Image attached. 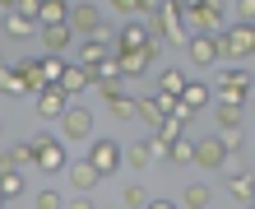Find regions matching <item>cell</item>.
Listing matches in <instances>:
<instances>
[{
	"label": "cell",
	"instance_id": "cell-4",
	"mask_svg": "<svg viewBox=\"0 0 255 209\" xmlns=\"http://www.w3.org/2000/svg\"><path fill=\"white\" fill-rule=\"evenodd\" d=\"M56 126H61L65 144H88V140H93V112H88V107H74V102H70Z\"/></svg>",
	"mask_w": 255,
	"mask_h": 209
},
{
	"label": "cell",
	"instance_id": "cell-3",
	"mask_svg": "<svg viewBox=\"0 0 255 209\" xmlns=\"http://www.w3.org/2000/svg\"><path fill=\"white\" fill-rule=\"evenodd\" d=\"M28 144H33V168H37V172H61L65 163H70V158H65V140L47 135V130H37Z\"/></svg>",
	"mask_w": 255,
	"mask_h": 209
},
{
	"label": "cell",
	"instance_id": "cell-32",
	"mask_svg": "<svg viewBox=\"0 0 255 209\" xmlns=\"http://www.w3.org/2000/svg\"><path fill=\"white\" fill-rule=\"evenodd\" d=\"M218 135H223V149H228V158L242 154V126H218Z\"/></svg>",
	"mask_w": 255,
	"mask_h": 209
},
{
	"label": "cell",
	"instance_id": "cell-1",
	"mask_svg": "<svg viewBox=\"0 0 255 209\" xmlns=\"http://www.w3.org/2000/svg\"><path fill=\"white\" fill-rule=\"evenodd\" d=\"M158 56H162L158 37H148L144 47H116V70H121V79H139V74H148L158 65Z\"/></svg>",
	"mask_w": 255,
	"mask_h": 209
},
{
	"label": "cell",
	"instance_id": "cell-39",
	"mask_svg": "<svg viewBox=\"0 0 255 209\" xmlns=\"http://www.w3.org/2000/svg\"><path fill=\"white\" fill-rule=\"evenodd\" d=\"M176 5H181V9H195V5H204V0H176Z\"/></svg>",
	"mask_w": 255,
	"mask_h": 209
},
{
	"label": "cell",
	"instance_id": "cell-16",
	"mask_svg": "<svg viewBox=\"0 0 255 209\" xmlns=\"http://www.w3.org/2000/svg\"><path fill=\"white\" fill-rule=\"evenodd\" d=\"M172 93H158V88H153V93H148L144 102H139V121H148V126H158L162 121V116H172Z\"/></svg>",
	"mask_w": 255,
	"mask_h": 209
},
{
	"label": "cell",
	"instance_id": "cell-5",
	"mask_svg": "<svg viewBox=\"0 0 255 209\" xmlns=\"http://www.w3.org/2000/svg\"><path fill=\"white\" fill-rule=\"evenodd\" d=\"M223 14H228V0H204V5L186 9V28L190 33H223Z\"/></svg>",
	"mask_w": 255,
	"mask_h": 209
},
{
	"label": "cell",
	"instance_id": "cell-15",
	"mask_svg": "<svg viewBox=\"0 0 255 209\" xmlns=\"http://www.w3.org/2000/svg\"><path fill=\"white\" fill-rule=\"evenodd\" d=\"M74 47V28L61 19V23H42V51H70Z\"/></svg>",
	"mask_w": 255,
	"mask_h": 209
},
{
	"label": "cell",
	"instance_id": "cell-33",
	"mask_svg": "<svg viewBox=\"0 0 255 209\" xmlns=\"http://www.w3.org/2000/svg\"><path fill=\"white\" fill-rule=\"evenodd\" d=\"M121 205H126V209H144V205H148V191H144V186H126V191H121Z\"/></svg>",
	"mask_w": 255,
	"mask_h": 209
},
{
	"label": "cell",
	"instance_id": "cell-20",
	"mask_svg": "<svg viewBox=\"0 0 255 209\" xmlns=\"http://www.w3.org/2000/svg\"><path fill=\"white\" fill-rule=\"evenodd\" d=\"M107 102V112H112V121H134V116H139V102H134L126 88H116L112 98H102Z\"/></svg>",
	"mask_w": 255,
	"mask_h": 209
},
{
	"label": "cell",
	"instance_id": "cell-41",
	"mask_svg": "<svg viewBox=\"0 0 255 209\" xmlns=\"http://www.w3.org/2000/svg\"><path fill=\"white\" fill-rule=\"evenodd\" d=\"M0 65H5V56H0Z\"/></svg>",
	"mask_w": 255,
	"mask_h": 209
},
{
	"label": "cell",
	"instance_id": "cell-42",
	"mask_svg": "<svg viewBox=\"0 0 255 209\" xmlns=\"http://www.w3.org/2000/svg\"><path fill=\"white\" fill-rule=\"evenodd\" d=\"M251 107H255V102H251Z\"/></svg>",
	"mask_w": 255,
	"mask_h": 209
},
{
	"label": "cell",
	"instance_id": "cell-36",
	"mask_svg": "<svg viewBox=\"0 0 255 209\" xmlns=\"http://www.w3.org/2000/svg\"><path fill=\"white\" fill-rule=\"evenodd\" d=\"M237 19H246V23H255V0H237Z\"/></svg>",
	"mask_w": 255,
	"mask_h": 209
},
{
	"label": "cell",
	"instance_id": "cell-23",
	"mask_svg": "<svg viewBox=\"0 0 255 209\" xmlns=\"http://www.w3.org/2000/svg\"><path fill=\"white\" fill-rule=\"evenodd\" d=\"M70 5H74V0H37V28L42 23H61L70 14Z\"/></svg>",
	"mask_w": 255,
	"mask_h": 209
},
{
	"label": "cell",
	"instance_id": "cell-21",
	"mask_svg": "<svg viewBox=\"0 0 255 209\" xmlns=\"http://www.w3.org/2000/svg\"><path fill=\"white\" fill-rule=\"evenodd\" d=\"M14 74L23 79V88H28V93L47 88V79H42V61H37V56H23V61H14Z\"/></svg>",
	"mask_w": 255,
	"mask_h": 209
},
{
	"label": "cell",
	"instance_id": "cell-13",
	"mask_svg": "<svg viewBox=\"0 0 255 209\" xmlns=\"http://www.w3.org/2000/svg\"><path fill=\"white\" fill-rule=\"evenodd\" d=\"M98 182H102V172H98L88 158L70 163V191H74V196H88V191H98Z\"/></svg>",
	"mask_w": 255,
	"mask_h": 209
},
{
	"label": "cell",
	"instance_id": "cell-29",
	"mask_svg": "<svg viewBox=\"0 0 255 209\" xmlns=\"http://www.w3.org/2000/svg\"><path fill=\"white\" fill-rule=\"evenodd\" d=\"M181 88H186V70H176V65H172V70H162V74H158V93H172V98H176Z\"/></svg>",
	"mask_w": 255,
	"mask_h": 209
},
{
	"label": "cell",
	"instance_id": "cell-34",
	"mask_svg": "<svg viewBox=\"0 0 255 209\" xmlns=\"http://www.w3.org/2000/svg\"><path fill=\"white\" fill-rule=\"evenodd\" d=\"M37 209H61L65 200H61V191H37V200H33Z\"/></svg>",
	"mask_w": 255,
	"mask_h": 209
},
{
	"label": "cell",
	"instance_id": "cell-6",
	"mask_svg": "<svg viewBox=\"0 0 255 209\" xmlns=\"http://www.w3.org/2000/svg\"><path fill=\"white\" fill-rule=\"evenodd\" d=\"M223 47H228V61H246V56H255V23L237 19L223 28Z\"/></svg>",
	"mask_w": 255,
	"mask_h": 209
},
{
	"label": "cell",
	"instance_id": "cell-40",
	"mask_svg": "<svg viewBox=\"0 0 255 209\" xmlns=\"http://www.w3.org/2000/svg\"><path fill=\"white\" fill-rule=\"evenodd\" d=\"M0 205H5V191H0Z\"/></svg>",
	"mask_w": 255,
	"mask_h": 209
},
{
	"label": "cell",
	"instance_id": "cell-28",
	"mask_svg": "<svg viewBox=\"0 0 255 209\" xmlns=\"http://www.w3.org/2000/svg\"><path fill=\"white\" fill-rule=\"evenodd\" d=\"M176 205H181V209H209V205H214V191H209V186H186V196Z\"/></svg>",
	"mask_w": 255,
	"mask_h": 209
},
{
	"label": "cell",
	"instance_id": "cell-30",
	"mask_svg": "<svg viewBox=\"0 0 255 209\" xmlns=\"http://www.w3.org/2000/svg\"><path fill=\"white\" fill-rule=\"evenodd\" d=\"M0 93H5V98H23V93H28L23 79L14 74V65H0Z\"/></svg>",
	"mask_w": 255,
	"mask_h": 209
},
{
	"label": "cell",
	"instance_id": "cell-24",
	"mask_svg": "<svg viewBox=\"0 0 255 209\" xmlns=\"http://www.w3.org/2000/svg\"><path fill=\"white\" fill-rule=\"evenodd\" d=\"M148 163H153V140L126 144V168H148Z\"/></svg>",
	"mask_w": 255,
	"mask_h": 209
},
{
	"label": "cell",
	"instance_id": "cell-31",
	"mask_svg": "<svg viewBox=\"0 0 255 209\" xmlns=\"http://www.w3.org/2000/svg\"><path fill=\"white\" fill-rule=\"evenodd\" d=\"M0 191H5V200H19L23 196V172H0Z\"/></svg>",
	"mask_w": 255,
	"mask_h": 209
},
{
	"label": "cell",
	"instance_id": "cell-14",
	"mask_svg": "<svg viewBox=\"0 0 255 209\" xmlns=\"http://www.w3.org/2000/svg\"><path fill=\"white\" fill-rule=\"evenodd\" d=\"M0 28H5V37L23 42V37L37 33V19H33V14H23V9H9V14H0Z\"/></svg>",
	"mask_w": 255,
	"mask_h": 209
},
{
	"label": "cell",
	"instance_id": "cell-9",
	"mask_svg": "<svg viewBox=\"0 0 255 209\" xmlns=\"http://www.w3.org/2000/svg\"><path fill=\"white\" fill-rule=\"evenodd\" d=\"M88 163H93L102 177H112V172L126 163V149L116 144V140H88Z\"/></svg>",
	"mask_w": 255,
	"mask_h": 209
},
{
	"label": "cell",
	"instance_id": "cell-26",
	"mask_svg": "<svg viewBox=\"0 0 255 209\" xmlns=\"http://www.w3.org/2000/svg\"><path fill=\"white\" fill-rule=\"evenodd\" d=\"M214 121L218 126H242L246 121V102H218V107H214Z\"/></svg>",
	"mask_w": 255,
	"mask_h": 209
},
{
	"label": "cell",
	"instance_id": "cell-38",
	"mask_svg": "<svg viewBox=\"0 0 255 209\" xmlns=\"http://www.w3.org/2000/svg\"><path fill=\"white\" fill-rule=\"evenodd\" d=\"M9 9H19V0H0V14H9Z\"/></svg>",
	"mask_w": 255,
	"mask_h": 209
},
{
	"label": "cell",
	"instance_id": "cell-19",
	"mask_svg": "<svg viewBox=\"0 0 255 209\" xmlns=\"http://www.w3.org/2000/svg\"><path fill=\"white\" fill-rule=\"evenodd\" d=\"M33 168V144H9L0 149V172H23Z\"/></svg>",
	"mask_w": 255,
	"mask_h": 209
},
{
	"label": "cell",
	"instance_id": "cell-2",
	"mask_svg": "<svg viewBox=\"0 0 255 209\" xmlns=\"http://www.w3.org/2000/svg\"><path fill=\"white\" fill-rule=\"evenodd\" d=\"M186 56L195 70H214L228 61V47H223V33H190L186 37Z\"/></svg>",
	"mask_w": 255,
	"mask_h": 209
},
{
	"label": "cell",
	"instance_id": "cell-12",
	"mask_svg": "<svg viewBox=\"0 0 255 209\" xmlns=\"http://www.w3.org/2000/svg\"><path fill=\"white\" fill-rule=\"evenodd\" d=\"M223 191H228V200H237V205H255V177L246 168H232L228 182H223Z\"/></svg>",
	"mask_w": 255,
	"mask_h": 209
},
{
	"label": "cell",
	"instance_id": "cell-35",
	"mask_svg": "<svg viewBox=\"0 0 255 209\" xmlns=\"http://www.w3.org/2000/svg\"><path fill=\"white\" fill-rule=\"evenodd\" d=\"M144 9V0H112V14H134Z\"/></svg>",
	"mask_w": 255,
	"mask_h": 209
},
{
	"label": "cell",
	"instance_id": "cell-43",
	"mask_svg": "<svg viewBox=\"0 0 255 209\" xmlns=\"http://www.w3.org/2000/svg\"><path fill=\"white\" fill-rule=\"evenodd\" d=\"M251 140H255V135H251Z\"/></svg>",
	"mask_w": 255,
	"mask_h": 209
},
{
	"label": "cell",
	"instance_id": "cell-22",
	"mask_svg": "<svg viewBox=\"0 0 255 209\" xmlns=\"http://www.w3.org/2000/svg\"><path fill=\"white\" fill-rule=\"evenodd\" d=\"M148 37H153L148 23L144 19H130V23H121V33H116V47H144Z\"/></svg>",
	"mask_w": 255,
	"mask_h": 209
},
{
	"label": "cell",
	"instance_id": "cell-25",
	"mask_svg": "<svg viewBox=\"0 0 255 209\" xmlns=\"http://www.w3.org/2000/svg\"><path fill=\"white\" fill-rule=\"evenodd\" d=\"M190 158H195V140H181V135H176L167 144V154H162V163H172V168H181V163H190Z\"/></svg>",
	"mask_w": 255,
	"mask_h": 209
},
{
	"label": "cell",
	"instance_id": "cell-17",
	"mask_svg": "<svg viewBox=\"0 0 255 209\" xmlns=\"http://www.w3.org/2000/svg\"><path fill=\"white\" fill-rule=\"evenodd\" d=\"M61 88H65L70 98H79L84 88H93V65H79V61H74V65H65V74H61Z\"/></svg>",
	"mask_w": 255,
	"mask_h": 209
},
{
	"label": "cell",
	"instance_id": "cell-27",
	"mask_svg": "<svg viewBox=\"0 0 255 209\" xmlns=\"http://www.w3.org/2000/svg\"><path fill=\"white\" fill-rule=\"evenodd\" d=\"M37 61H42V79H47V84H61V74H65V56L61 51H47V56H37Z\"/></svg>",
	"mask_w": 255,
	"mask_h": 209
},
{
	"label": "cell",
	"instance_id": "cell-18",
	"mask_svg": "<svg viewBox=\"0 0 255 209\" xmlns=\"http://www.w3.org/2000/svg\"><path fill=\"white\" fill-rule=\"evenodd\" d=\"M107 51H112V47H107V37H102V33H88L79 47H74V61H79V65H98Z\"/></svg>",
	"mask_w": 255,
	"mask_h": 209
},
{
	"label": "cell",
	"instance_id": "cell-8",
	"mask_svg": "<svg viewBox=\"0 0 255 209\" xmlns=\"http://www.w3.org/2000/svg\"><path fill=\"white\" fill-rule=\"evenodd\" d=\"M251 88H255V79L242 65H223V74H218V102H246Z\"/></svg>",
	"mask_w": 255,
	"mask_h": 209
},
{
	"label": "cell",
	"instance_id": "cell-10",
	"mask_svg": "<svg viewBox=\"0 0 255 209\" xmlns=\"http://www.w3.org/2000/svg\"><path fill=\"white\" fill-rule=\"evenodd\" d=\"M195 168H209V172H218L223 163H232L228 158V149H223V135H204V140H195Z\"/></svg>",
	"mask_w": 255,
	"mask_h": 209
},
{
	"label": "cell",
	"instance_id": "cell-37",
	"mask_svg": "<svg viewBox=\"0 0 255 209\" xmlns=\"http://www.w3.org/2000/svg\"><path fill=\"white\" fill-rule=\"evenodd\" d=\"M19 9H23V14H33V19H37V0H19Z\"/></svg>",
	"mask_w": 255,
	"mask_h": 209
},
{
	"label": "cell",
	"instance_id": "cell-11",
	"mask_svg": "<svg viewBox=\"0 0 255 209\" xmlns=\"http://www.w3.org/2000/svg\"><path fill=\"white\" fill-rule=\"evenodd\" d=\"M70 107V93L61 84H47L37 88V121H61V112Z\"/></svg>",
	"mask_w": 255,
	"mask_h": 209
},
{
	"label": "cell",
	"instance_id": "cell-7",
	"mask_svg": "<svg viewBox=\"0 0 255 209\" xmlns=\"http://www.w3.org/2000/svg\"><path fill=\"white\" fill-rule=\"evenodd\" d=\"M65 23L74 28V37H88V33H102V28H107V19H102V9L93 5V0H74Z\"/></svg>",
	"mask_w": 255,
	"mask_h": 209
}]
</instances>
